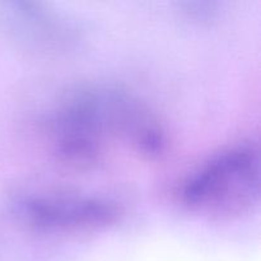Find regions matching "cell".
Instances as JSON below:
<instances>
[{
	"label": "cell",
	"mask_w": 261,
	"mask_h": 261,
	"mask_svg": "<svg viewBox=\"0 0 261 261\" xmlns=\"http://www.w3.org/2000/svg\"><path fill=\"white\" fill-rule=\"evenodd\" d=\"M0 23L17 38L38 45L63 41V23L42 5L30 2H14L0 8Z\"/></svg>",
	"instance_id": "4"
},
{
	"label": "cell",
	"mask_w": 261,
	"mask_h": 261,
	"mask_svg": "<svg viewBox=\"0 0 261 261\" xmlns=\"http://www.w3.org/2000/svg\"><path fill=\"white\" fill-rule=\"evenodd\" d=\"M132 105L126 91L88 86L68 94L47 124L54 153L75 167L101 162L107 142L126 144Z\"/></svg>",
	"instance_id": "1"
},
{
	"label": "cell",
	"mask_w": 261,
	"mask_h": 261,
	"mask_svg": "<svg viewBox=\"0 0 261 261\" xmlns=\"http://www.w3.org/2000/svg\"><path fill=\"white\" fill-rule=\"evenodd\" d=\"M12 208L20 222L43 232L96 231L112 226L121 216V209L114 201L71 193L19 196Z\"/></svg>",
	"instance_id": "3"
},
{
	"label": "cell",
	"mask_w": 261,
	"mask_h": 261,
	"mask_svg": "<svg viewBox=\"0 0 261 261\" xmlns=\"http://www.w3.org/2000/svg\"><path fill=\"white\" fill-rule=\"evenodd\" d=\"M259 150L251 143L226 148L189 173L176 196L194 213L231 218L259 201Z\"/></svg>",
	"instance_id": "2"
}]
</instances>
